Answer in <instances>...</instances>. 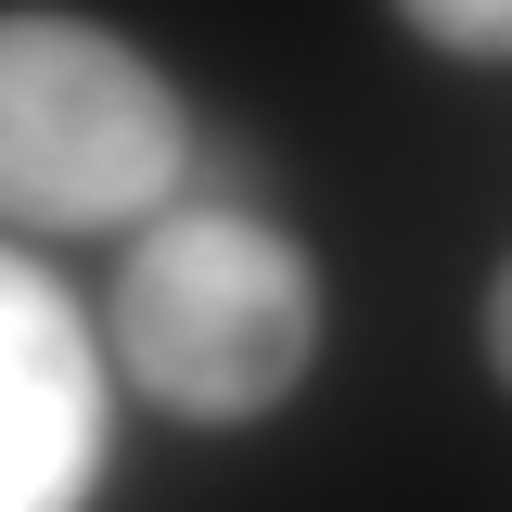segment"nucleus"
Wrapping results in <instances>:
<instances>
[{"mask_svg":"<svg viewBox=\"0 0 512 512\" xmlns=\"http://www.w3.org/2000/svg\"><path fill=\"white\" fill-rule=\"evenodd\" d=\"M116 372L192 423V436H231L269 423L320 359V269L295 231H269L256 205H167L141 218L116 256V308H103Z\"/></svg>","mask_w":512,"mask_h":512,"instance_id":"nucleus-1","label":"nucleus"},{"mask_svg":"<svg viewBox=\"0 0 512 512\" xmlns=\"http://www.w3.org/2000/svg\"><path fill=\"white\" fill-rule=\"evenodd\" d=\"M192 167L180 77L90 13H0V218L13 231H128L167 218Z\"/></svg>","mask_w":512,"mask_h":512,"instance_id":"nucleus-2","label":"nucleus"},{"mask_svg":"<svg viewBox=\"0 0 512 512\" xmlns=\"http://www.w3.org/2000/svg\"><path fill=\"white\" fill-rule=\"evenodd\" d=\"M103 346L39 256L0 244V512H90L103 487Z\"/></svg>","mask_w":512,"mask_h":512,"instance_id":"nucleus-3","label":"nucleus"},{"mask_svg":"<svg viewBox=\"0 0 512 512\" xmlns=\"http://www.w3.org/2000/svg\"><path fill=\"white\" fill-rule=\"evenodd\" d=\"M410 39L474 52V64H512V0H410Z\"/></svg>","mask_w":512,"mask_h":512,"instance_id":"nucleus-4","label":"nucleus"},{"mask_svg":"<svg viewBox=\"0 0 512 512\" xmlns=\"http://www.w3.org/2000/svg\"><path fill=\"white\" fill-rule=\"evenodd\" d=\"M487 372L512 384V256H500V282H487Z\"/></svg>","mask_w":512,"mask_h":512,"instance_id":"nucleus-5","label":"nucleus"}]
</instances>
